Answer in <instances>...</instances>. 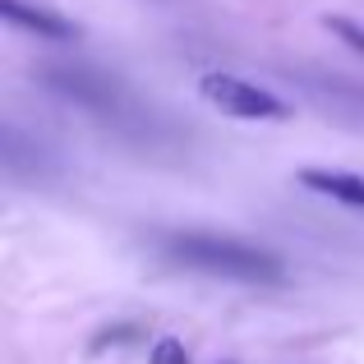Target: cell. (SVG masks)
Here are the masks:
<instances>
[{"label":"cell","mask_w":364,"mask_h":364,"mask_svg":"<svg viewBox=\"0 0 364 364\" xmlns=\"http://www.w3.org/2000/svg\"><path fill=\"white\" fill-rule=\"evenodd\" d=\"M152 364H189V355H185V346H180L176 337H161L157 350H152Z\"/></svg>","instance_id":"cell-6"},{"label":"cell","mask_w":364,"mask_h":364,"mask_svg":"<svg viewBox=\"0 0 364 364\" xmlns=\"http://www.w3.org/2000/svg\"><path fill=\"white\" fill-rule=\"evenodd\" d=\"M300 185L318 189V194H328V198H337V203L360 208L364 213V180L350 176V171H318V166H309V171H300Z\"/></svg>","instance_id":"cell-4"},{"label":"cell","mask_w":364,"mask_h":364,"mask_svg":"<svg viewBox=\"0 0 364 364\" xmlns=\"http://www.w3.org/2000/svg\"><path fill=\"white\" fill-rule=\"evenodd\" d=\"M0 14H5L14 28H28V33L46 37V42H74V37H79V28H74L70 18L55 14V9H46V5H28V0H0Z\"/></svg>","instance_id":"cell-3"},{"label":"cell","mask_w":364,"mask_h":364,"mask_svg":"<svg viewBox=\"0 0 364 364\" xmlns=\"http://www.w3.org/2000/svg\"><path fill=\"white\" fill-rule=\"evenodd\" d=\"M134 332H139V328H129V323H124V328H107V332H102L97 341H92V350H107V346H120V341H129Z\"/></svg>","instance_id":"cell-7"},{"label":"cell","mask_w":364,"mask_h":364,"mask_svg":"<svg viewBox=\"0 0 364 364\" xmlns=\"http://www.w3.org/2000/svg\"><path fill=\"white\" fill-rule=\"evenodd\" d=\"M161 254L171 263L189 267V272H208V277H226V282H245V286H277L286 282V263L267 249L231 240V235H213V231H176L161 235Z\"/></svg>","instance_id":"cell-1"},{"label":"cell","mask_w":364,"mask_h":364,"mask_svg":"<svg viewBox=\"0 0 364 364\" xmlns=\"http://www.w3.org/2000/svg\"><path fill=\"white\" fill-rule=\"evenodd\" d=\"M328 28L350 46V51H360V55H364V28H360V23H350V18H328Z\"/></svg>","instance_id":"cell-5"},{"label":"cell","mask_w":364,"mask_h":364,"mask_svg":"<svg viewBox=\"0 0 364 364\" xmlns=\"http://www.w3.org/2000/svg\"><path fill=\"white\" fill-rule=\"evenodd\" d=\"M198 92H203L217 111H226V116H235V120H286L291 116V107H286L277 92L258 88V83H249V79H235V74H203V79H198Z\"/></svg>","instance_id":"cell-2"}]
</instances>
